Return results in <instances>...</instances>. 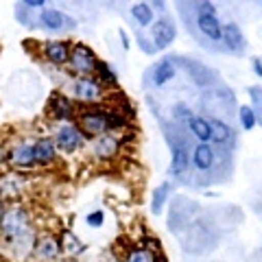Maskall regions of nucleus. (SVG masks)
I'll list each match as a JSON object with an SVG mask.
<instances>
[{"label": "nucleus", "instance_id": "obj_1", "mask_svg": "<svg viewBox=\"0 0 262 262\" xmlns=\"http://www.w3.org/2000/svg\"><path fill=\"white\" fill-rule=\"evenodd\" d=\"M0 234L7 245H11L13 249H22V253L35 251V234H33L31 227V219L29 212L24 208H11L7 210V216L3 221V227H0Z\"/></svg>", "mask_w": 262, "mask_h": 262}, {"label": "nucleus", "instance_id": "obj_2", "mask_svg": "<svg viewBox=\"0 0 262 262\" xmlns=\"http://www.w3.org/2000/svg\"><path fill=\"white\" fill-rule=\"evenodd\" d=\"M81 134L83 138H101L105 136L110 129V112H103V110H90V112H83L79 116V125Z\"/></svg>", "mask_w": 262, "mask_h": 262}, {"label": "nucleus", "instance_id": "obj_3", "mask_svg": "<svg viewBox=\"0 0 262 262\" xmlns=\"http://www.w3.org/2000/svg\"><path fill=\"white\" fill-rule=\"evenodd\" d=\"M96 53L88 44H72L70 48V66L72 70L81 77H92V72H96Z\"/></svg>", "mask_w": 262, "mask_h": 262}, {"label": "nucleus", "instance_id": "obj_4", "mask_svg": "<svg viewBox=\"0 0 262 262\" xmlns=\"http://www.w3.org/2000/svg\"><path fill=\"white\" fill-rule=\"evenodd\" d=\"M103 92H105V88L94 77H79L72 83V94L81 103H96L103 96Z\"/></svg>", "mask_w": 262, "mask_h": 262}, {"label": "nucleus", "instance_id": "obj_5", "mask_svg": "<svg viewBox=\"0 0 262 262\" xmlns=\"http://www.w3.org/2000/svg\"><path fill=\"white\" fill-rule=\"evenodd\" d=\"M55 144H57V149H61L63 153H75L79 146L83 144V134H81V129L77 125L68 122V125H61L57 129Z\"/></svg>", "mask_w": 262, "mask_h": 262}, {"label": "nucleus", "instance_id": "obj_6", "mask_svg": "<svg viewBox=\"0 0 262 262\" xmlns=\"http://www.w3.org/2000/svg\"><path fill=\"white\" fill-rule=\"evenodd\" d=\"M175 37H177V29L168 18H160L158 22L151 24V42L155 46V51L168 48L175 42Z\"/></svg>", "mask_w": 262, "mask_h": 262}, {"label": "nucleus", "instance_id": "obj_7", "mask_svg": "<svg viewBox=\"0 0 262 262\" xmlns=\"http://www.w3.org/2000/svg\"><path fill=\"white\" fill-rule=\"evenodd\" d=\"M37 18H39V20H37L39 27L46 29V31H53V33L66 31V29H75V20H70L63 11L53 9V7H46V9L39 13Z\"/></svg>", "mask_w": 262, "mask_h": 262}, {"label": "nucleus", "instance_id": "obj_8", "mask_svg": "<svg viewBox=\"0 0 262 262\" xmlns=\"http://www.w3.org/2000/svg\"><path fill=\"white\" fill-rule=\"evenodd\" d=\"M70 42H66V39H53V42H46L44 44V57L51 63L55 66H63L70 61Z\"/></svg>", "mask_w": 262, "mask_h": 262}, {"label": "nucleus", "instance_id": "obj_9", "mask_svg": "<svg viewBox=\"0 0 262 262\" xmlns=\"http://www.w3.org/2000/svg\"><path fill=\"white\" fill-rule=\"evenodd\" d=\"M120 144H122V140H118V138L112 136V134H105L101 138H96V142H94V158L96 160H112V158H116L118 151H120Z\"/></svg>", "mask_w": 262, "mask_h": 262}, {"label": "nucleus", "instance_id": "obj_10", "mask_svg": "<svg viewBox=\"0 0 262 262\" xmlns=\"http://www.w3.org/2000/svg\"><path fill=\"white\" fill-rule=\"evenodd\" d=\"M221 42H223L227 51H232L234 55H243L245 46H247L245 44L243 31H241V27L236 22H229V24L223 27V39H221Z\"/></svg>", "mask_w": 262, "mask_h": 262}, {"label": "nucleus", "instance_id": "obj_11", "mask_svg": "<svg viewBox=\"0 0 262 262\" xmlns=\"http://www.w3.org/2000/svg\"><path fill=\"white\" fill-rule=\"evenodd\" d=\"M175 75H177V66H175V61L170 59V57H164V59H160L151 68V79H153L155 88L166 85L170 79H175Z\"/></svg>", "mask_w": 262, "mask_h": 262}, {"label": "nucleus", "instance_id": "obj_12", "mask_svg": "<svg viewBox=\"0 0 262 262\" xmlns=\"http://www.w3.org/2000/svg\"><path fill=\"white\" fill-rule=\"evenodd\" d=\"M170 149H173V164H170V173L173 175H184L188 166H190V151H188V144L179 138L177 142H170Z\"/></svg>", "mask_w": 262, "mask_h": 262}, {"label": "nucleus", "instance_id": "obj_13", "mask_svg": "<svg viewBox=\"0 0 262 262\" xmlns=\"http://www.w3.org/2000/svg\"><path fill=\"white\" fill-rule=\"evenodd\" d=\"M190 162L194 164L196 170L206 173V170H210L216 164V151L210 144H196L194 151L190 153Z\"/></svg>", "mask_w": 262, "mask_h": 262}, {"label": "nucleus", "instance_id": "obj_14", "mask_svg": "<svg viewBox=\"0 0 262 262\" xmlns=\"http://www.w3.org/2000/svg\"><path fill=\"white\" fill-rule=\"evenodd\" d=\"M196 29L201 35H206L210 42H221L223 39V27L216 15H196Z\"/></svg>", "mask_w": 262, "mask_h": 262}, {"label": "nucleus", "instance_id": "obj_15", "mask_svg": "<svg viewBox=\"0 0 262 262\" xmlns=\"http://www.w3.org/2000/svg\"><path fill=\"white\" fill-rule=\"evenodd\" d=\"M208 120V127H210V140L216 142V144H232L234 140V131L232 127L223 122L221 118H206Z\"/></svg>", "mask_w": 262, "mask_h": 262}, {"label": "nucleus", "instance_id": "obj_16", "mask_svg": "<svg viewBox=\"0 0 262 262\" xmlns=\"http://www.w3.org/2000/svg\"><path fill=\"white\" fill-rule=\"evenodd\" d=\"M48 110H51V116H53L55 120H70L72 114H75L70 98H66V96L59 94V92H55V94L51 96V101H48Z\"/></svg>", "mask_w": 262, "mask_h": 262}, {"label": "nucleus", "instance_id": "obj_17", "mask_svg": "<svg viewBox=\"0 0 262 262\" xmlns=\"http://www.w3.org/2000/svg\"><path fill=\"white\" fill-rule=\"evenodd\" d=\"M33 151H35V164H53L57 158V144L53 138H39V140L33 144Z\"/></svg>", "mask_w": 262, "mask_h": 262}, {"label": "nucleus", "instance_id": "obj_18", "mask_svg": "<svg viewBox=\"0 0 262 262\" xmlns=\"http://www.w3.org/2000/svg\"><path fill=\"white\" fill-rule=\"evenodd\" d=\"M9 162L18 168H31L33 164H35V151H33V144H18L9 153Z\"/></svg>", "mask_w": 262, "mask_h": 262}, {"label": "nucleus", "instance_id": "obj_19", "mask_svg": "<svg viewBox=\"0 0 262 262\" xmlns=\"http://www.w3.org/2000/svg\"><path fill=\"white\" fill-rule=\"evenodd\" d=\"M37 253L42 260H55L61 253V241L57 236H44V238L37 241Z\"/></svg>", "mask_w": 262, "mask_h": 262}, {"label": "nucleus", "instance_id": "obj_20", "mask_svg": "<svg viewBox=\"0 0 262 262\" xmlns=\"http://www.w3.org/2000/svg\"><path fill=\"white\" fill-rule=\"evenodd\" d=\"M184 63L188 68V75H190V79L199 88H208L212 83V72L203 63H199V61H186V59H184Z\"/></svg>", "mask_w": 262, "mask_h": 262}, {"label": "nucleus", "instance_id": "obj_21", "mask_svg": "<svg viewBox=\"0 0 262 262\" xmlns=\"http://www.w3.org/2000/svg\"><path fill=\"white\" fill-rule=\"evenodd\" d=\"M188 129L192 131V136L196 140H201V144H210V127H208V120L201 118V116H192L188 118Z\"/></svg>", "mask_w": 262, "mask_h": 262}, {"label": "nucleus", "instance_id": "obj_22", "mask_svg": "<svg viewBox=\"0 0 262 262\" xmlns=\"http://www.w3.org/2000/svg\"><path fill=\"white\" fill-rule=\"evenodd\" d=\"M96 77H98V83L105 88H118V75L114 72V68L107 61L96 63Z\"/></svg>", "mask_w": 262, "mask_h": 262}, {"label": "nucleus", "instance_id": "obj_23", "mask_svg": "<svg viewBox=\"0 0 262 262\" xmlns=\"http://www.w3.org/2000/svg\"><path fill=\"white\" fill-rule=\"evenodd\" d=\"M131 18L136 20L138 27H151L153 24V9H151V5H146V3H138L131 7Z\"/></svg>", "mask_w": 262, "mask_h": 262}, {"label": "nucleus", "instance_id": "obj_24", "mask_svg": "<svg viewBox=\"0 0 262 262\" xmlns=\"http://www.w3.org/2000/svg\"><path fill=\"white\" fill-rule=\"evenodd\" d=\"M170 186L168 182H164L162 186H158L153 190V196H151V212L153 214H162V210H164V203H166L168 199V194H170Z\"/></svg>", "mask_w": 262, "mask_h": 262}, {"label": "nucleus", "instance_id": "obj_25", "mask_svg": "<svg viewBox=\"0 0 262 262\" xmlns=\"http://www.w3.org/2000/svg\"><path fill=\"white\" fill-rule=\"evenodd\" d=\"M61 247L70 253V256H79V253L85 251V245L81 243L79 238L72 232H63V241H61Z\"/></svg>", "mask_w": 262, "mask_h": 262}, {"label": "nucleus", "instance_id": "obj_26", "mask_svg": "<svg viewBox=\"0 0 262 262\" xmlns=\"http://www.w3.org/2000/svg\"><path fill=\"white\" fill-rule=\"evenodd\" d=\"M125 262H155V253H151L146 247H134L127 253Z\"/></svg>", "mask_w": 262, "mask_h": 262}, {"label": "nucleus", "instance_id": "obj_27", "mask_svg": "<svg viewBox=\"0 0 262 262\" xmlns=\"http://www.w3.org/2000/svg\"><path fill=\"white\" fill-rule=\"evenodd\" d=\"M238 118H241V125L245 131H251L253 127L258 125L256 122V114H253V110L249 107V105H241L238 107Z\"/></svg>", "mask_w": 262, "mask_h": 262}, {"label": "nucleus", "instance_id": "obj_28", "mask_svg": "<svg viewBox=\"0 0 262 262\" xmlns=\"http://www.w3.org/2000/svg\"><path fill=\"white\" fill-rule=\"evenodd\" d=\"M249 96H251V101H253V114H256V122H260L262 125V88H249Z\"/></svg>", "mask_w": 262, "mask_h": 262}, {"label": "nucleus", "instance_id": "obj_29", "mask_svg": "<svg viewBox=\"0 0 262 262\" xmlns=\"http://www.w3.org/2000/svg\"><path fill=\"white\" fill-rule=\"evenodd\" d=\"M85 223H88V227H101L105 223V212L103 210H92L85 216Z\"/></svg>", "mask_w": 262, "mask_h": 262}, {"label": "nucleus", "instance_id": "obj_30", "mask_svg": "<svg viewBox=\"0 0 262 262\" xmlns=\"http://www.w3.org/2000/svg\"><path fill=\"white\" fill-rule=\"evenodd\" d=\"M196 15H216V7L208 3V0H203V3H196Z\"/></svg>", "mask_w": 262, "mask_h": 262}, {"label": "nucleus", "instance_id": "obj_31", "mask_svg": "<svg viewBox=\"0 0 262 262\" xmlns=\"http://www.w3.org/2000/svg\"><path fill=\"white\" fill-rule=\"evenodd\" d=\"M15 15H18V20H20L22 24H27V27H31V22H29L31 13H29V9H27V7H24L22 3H20V5H15Z\"/></svg>", "mask_w": 262, "mask_h": 262}, {"label": "nucleus", "instance_id": "obj_32", "mask_svg": "<svg viewBox=\"0 0 262 262\" xmlns=\"http://www.w3.org/2000/svg\"><path fill=\"white\" fill-rule=\"evenodd\" d=\"M138 44L142 46V51L146 53V55H153L155 53V46H153V42H149L144 35H138Z\"/></svg>", "mask_w": 262, "mask_h": 262}, {"label": "nucleus", "instance_id": "obj_33", "mask_svg": "<svg viewBox=\"0 0 262 262\" xmlns=\"http://www.w3.org/2000/svg\"><path fill=\"white\" fill-rule=\"evenodd\" d=\"M190 116H192V112L188 110L186 105H179V107L175 110V118H184V120L188 122V118H190Z\"/></svg>", "mask_w": 262, "mask_h": 262}, {"label": "nucleus", "instance_id": "obj_34", "mask_svg": "<svg viewBox=\"0 0 262 262\" xmlns=\"http://www.w3.org/2000/svg\"><path fill=\"white\" fill-rule=\"evenodd\" d=\"M27 9H46V3L44 0H27V3H22Z\"/></svg>", "mask_w": 262, "mask_h": 262}, {"label": "nucleus", "instance_id": "obj_35", "mask_svg": "<svg viewBox=\"0 0 262 262\" xmlns=\"http://www.w3.org/2000/svg\"><path fill=\"white\" fill-rule=\"evenodd\" d=\"M5 216H7V201H5V199H0V227H3Z\"/></svg>", "mask_w": 262, "mask_h": 262}, {"label": "nucleus", "instance_id": "obj_36", "mask_svg": "<svg viewBox=\"0 0 262 262\" xmlns=\"http://www.w3.org/2000/svg\"><path fill=\"white\" fill-rule=\"evenodd\" d=\"M253 72H256L258 77H262V59H260V57L253 59Z\"/></svg>", "mask_w": 262, "mask_h": 262}, {"label": "nucleus", "instance_id": "obj_37", "mask_svg": "<svg viewBox=\"0 0 262 262\" xmlns=\"http://www.w3.org/2000/svg\"><path fill=\"white\" fill-rule=\"evenodd\" d=\"M120 42H122V48H125V51H129V37H127V33L125 31H120Z\"/></svg>", "mask_w": 262, "mask_h": 262}, {"label": "nucleus", "instance_id": "obj_38", "mask_svg": "<svg viewBox=\"0 0 262 262\" xmlns=\"http://www.w3.org/2000/svg\"><path fill=\"white\" fill-rule=\"evenodd\" d=\"M151 9H158V11H164V9H166V5H164V3H160V0H155V3L151 5Z\"/></svg>", "mask_w": 262, "mask_h": 262}]
</instances>
